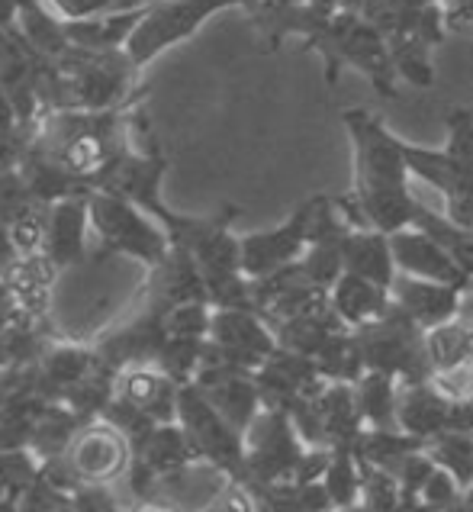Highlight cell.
Segmentation results:
<instances>
[{"instance_id":"obj_28","label":"cell","mask_w":473,"mask_h":512,"mask_svg":"<svg viewBox=\"0 0 473 512\" xmlns=\"http://www.w3.org/2000/svg\"><path fill=\"white\" fill-rule=\"evenodd\" d=\"M313 361L325 380H338V384H358L361 374L367 371L364 348L354 329H342L338 335H332L313 355Z\"/></svg>"},{"instance_id":"obj_6","label":"cell","mask_w":473,"mask_h":512,"mask_svg":"<svg viewBox=\"0 0 473 512\" xmlns=\"http://www.w3.org/2000/svg\"><path fill=\"white\" fill-rule=\"evenodd\" d=\"M165 174H168V155L161 152L158 139H149V145H139L132 139L120 155L110 158L94 174L91 190L97 187V190H110L116 197H126L139 210L152 213L174 239L177 229L184 226V213H174L165 194H161L165 190Z\"/></svg>"},{"instance_id":"obj_5","label":"cell","mask_w":473,"mask_h":512,"mask_svg":"<svg viewBox=\"0 0 473 512\" xmlns=\"http://www.w3.org/2000/svg\"><path fill=\"white\" fill-rule=\"evenodd\" d=\"M91 207V229L100 239V255L129 258L149 271L168 255L171 236L152 213L139 210L126 197H116L110 190H87Z\"/></svg>"},{"instance_id":"obj_15","label":"cell","mask_w":473,"mask_h":512,"mask_svg":"<svg viewBox=\"0 0 473 512\" xmlns=\"http://www.w3.org/2000/svg\"><path fill=\"white\" fill-rule=\"evenodd\" d=\"M206 342H210V339H206ZM190 384H197V390L203 393V397L210 400L242 435L264 409L255 371L239 368V364H229L223 358L210 355V348H206L200 371H197L194 380H190Z\"/></svg>"},{"instance_id":"obj_14","label":"cell","mask_w":473,"mask_h":512,"mask_svg":"<svg viewBox=\"0 0 473 512\" xmlns=\"http://www.w3.org/2000/svg\"><path fill=\"white\" fill-rule=\"evenodd\" d=\"M277 335L268 326L258 310H242V306H223L213 310V326H210V355L223 358L239 368L258 371L277 351Z\"/></svg>"},{"instance_id":"obj_29","label":"cell","mask_w":473,"mask_h":512,"mask_svg":"<svg viewBox=\"0 0 473 512\" xmlns=\"http://www.w3.org/2000/svg\"><path fill=\"white\" fill-rule=\"evenodd\" d=\"M399 380L387 371H374L367 368L361 374V380L354 384V393H358V406L367 426L374 429H387L396 426V400H399Z\"/></svg>"},{"instance_id":"obj_24","label":"cell","mask_w":473,"mask_h":512,"mask_svg":"<svg viewBox=\"0 0 473 512\" xmlns=\"http://www.w3.org/2000/svg\"><path fill=\"white\" fill-rule=\"evenodd\" d=\"M4 274H7V284H10L23 313L36 316V319H52L55 284L62 281V271H58V265L46 252L17 258Z\"/></svg>"},{"instance_id":"obj_8","label":"cell","mask_w":473,"mask_h":512,"mask_svg":"<svg viewBox=\"0 0 473 512\" xmlns=\"http://www.w3.org/2000/svg\"><path fill=\"white\" fill-rule=\"evenodd\" d=\"M232 7H242V0H155L145 7L136 33L129 36L126 52L139 68H145L168 49L194 39L216 13Z\"/></svg>"},{"instance_id":"obj_9","label":"cell","mask_w":473,"mask_h":512,"mask_svg":"<svg viewBox=\"0 0 473 512\" xmlns=\"http://www.w3.org/2000/svg\"><path fill=\"white\" fill-rule=\"evenodd\" d=\"M309 442L300 435L290 413L264 406L245 429V477L242 484H277L300 471Z\"/></svg>"},{"instance_id":"obj_33","label":"cell","mask_w":473,"mask_h":512,"mask_svg":"<svg viewBox=\"0 0 473 512\" xmlns=\"http://www.w3.org/2000/svg\"><path fill=\"white\" fill-rule=\"evenodd\" d=\"M322 484L329 490L335 509H361V467L354 445L332 448V464L325 471Z\"/></svg>"},{"instance_id":"obj_18","label":"cell","mask_w":473,"mask_h":512,"mask_svg":"<svg viewBox=\"0 0 473 512\" xmlns=\"http://www.w3.org/2000/svg\"><path fill=\"white\" fill-rule=\"evenodd\" d=\"M136 300L155 313H168L171 306L187 303V300H210L203 271L197 265V258L190 255V248L171 242L168 255L149 268V277H145V284L139 287Z\"/></svg>"},{"instance_id":"obj_1","label":"cell","mask_w":473,"mask_h":512,"mask_svg":"<svg viewBox=\"0 0 473 512\" xmlns=\"http://www.w3.org/2000/svg\"><path fill=\"white\" fill-rule=\"evenodd\" d=\"M354 155V187L338 197L351 226H374L380 232H399L412 226L419 200L412 194L406 139L393 136L377 113L351 107L342 113Z\"/></svg>"},{"instance_id":"obj_21","label":"cell","mask_w":473,"mask_h":512,"mask_svg":"<svg viewBox=\"0 0 473 512\" xmlns=\"http://www.w3.org/2000/svg\"><path fill=\"white\" fill-rule=\"evenodd\" d=\"M87 229H91V207H87V190L84 194H71L49 207L46 223V252L58 271L68 274L71 268L84 265L87 258Z\"/></svg>"},{"instance_id":"obj_17","label":"cell","mask_w":473,"mask_h":512,"mask_svg":"<svg viewBox=\"0 0 473 512\" xmlns=\"http://www.w3.org/2000/svg\"><path fill=\"white\" fill-rule=\"evenodd\" d=\"M165 339H168L165 313H155L136 300L120 323H113V329L97 335L94 345L100 348V355L107 358L113 368L123 371L129 364H149V361L155 364Z\"/></svg>"},{"instance_id":"obj_35","label":"cell","mask_w":473,"mask_h":512,"mask_svg":"<svg viewBox=\"0 0 473 512\" xmlns=\"http://www.w3.org/2000/svg\"><path fill=\"white\" fill-rule=\"evenodd\" d=\"M203 355H206V339H177V335H168L155 364L161 371H168L177 384H190L200 371Z\"/></svg>"},{"instance_id":"obj_16","label":"cell","mask_w":473,"mask_h":512,"mask_svg":"<svg viewBox=\"0 0 473 512\" xmlns=\"http://www.w3.org/2000/svg\"><path fill=\"white\" fill-rule=\"evenodd\" d=\"M255 377H258L264 406L284 409L290 416L297 413V409H303L325 384H329L313 358L300 355V351H290L284 345H277V351L255 371Z\"/></svg>"},{"instance_id":"obj_10","label":"cell","mask_w":473,"mask_h":512,"mask_svg":"<svg viewBox=\"0 0 473 512\" xmlns=\"http://www.w3.org/2000/svg\"><path fill=\"white\" fill-rule=\"evenodd\" d=\"M177 422H181V429L187 432L190 445L197 448V455L206 467H213V471H219L229 480L245 477V435L203 397L197 384L181 387Z\"/></svg>"},{"instance_id":"obj_2","label":"cell","mask_w":473,"mask_h":512,"mask_svg":"<svg viewBox=\"0 0 473 512\" xmlns=\"http://www.w3.org/2000/svg\"><path fill=\"white\" fill-rule=\"evenodd\" d=\"M139 107L142 104L116 110H49L36 126L33 145L91 187L94 174L136 136Z\"/></svg>"},{"instance_id":"obj_39","label":"cell","mask_w":473,"mask_h":512,"mask_svg":"<svg viewBox=\"0 0 473 512\" xmlns=\"http://www.w3.org/2000/svg\"><path fill=\"white\" fill-rule=\"evenodd\" d=\"M36 129H10V133H0V174L20 168V162L29 152V142H33Z\"/></svg>"},{"instance_id":"obj_25","label":"cell","mask_w":473,"mask_h":512,"mask_svg":"<svg viewBox=\"0 0 473 512\" xmlns=\"http://www.w3.org/2000/svg\"><path fill=\"white\" fill-rule=\"evenodd\" d=\"M329 300L335 306V313L342 316V323L351 329H361L367 323H374L393 306V290L380 281H371L364 274L342 271L338 281L329 287Z\"/></svg>"},{"instance_id":"obj_26","label":"cell","mask_w":473,"mask_h":512,"mask_svg":"<svg viewBox=\"0 0 473 512\" xmlns=\"http://www.w3.org/2000/svg\"><path fill=\"white\" fill-rule=\"evenodd\" d=\"M342 268L371 277V281H380L393 290L396 258L390 232H380L374 226H351L342 242Z\"/></svg>"},{"instance_id":"obj_12","label":"cell","mask_w":473,"mask_h":512,"mask_svg":"<svg viewBox=\"0 0 473 512\" xmlns=\"http://www.w3.org/2000/svg\"><path fill=\"white\" fill-rule=\"evenodd\" d=\"M290 419L297 422L300 435L309 445H325V448L354 445L358 435L367 429L354 384H338V380H329V384H325L303 409H297Z\"/></svg>"},{"instance_id":"obj_37","label":"cell","mask_w":473,"mask_h":512,"mask_svg":"<svg viewBox=\"0 0 473 512\" xmlns=\"http://www.w3.org/2000/svg\"><path fill=\"white\" fill-rule=\"evenodd\" d=\"M419 509H464V487L445 467H435L419 493Z\"/></svg>"},{"instance_id":"obj_11","label":"cell","mask_w":473,"mask_h":512,"mask_svg":"<svg viewBox=\"0 0 473 512\" xmlns=\"http://www.w3.org/2000/svg\"><path fill=\"white\" fill-rule=\"evenodd\" d=\"M68 474L78 484H126L129 467H132V445L129 438L113 426L110 419H87L84 426L75 432L71 445L62 458Z\"/></svg>"},{"instance_id":"obj_13","label":"cell","mask_w":473,"mask_h":512,"mask_svg":"<svg viewBox=\"0 0 473 512\" xmlns=\"http://www.w3.org/2000/svg\"><path fill=\"white\" fill-rule=\"evenodd\" d=\"M313 216H316V197H309L274 229L242 236V271L251 281L255 277H268L306 255L309 239H313Z\"/></svg>"},{"instance_id":"obj_40","label":"cell","mask_w":473,"mask_h":512,"mask_svg":"<svg viewBox=\"0 0 473 512\" xmlns=\"http://www.w3.org/2000/svg\"><path fill=\"white\" fill-rule=\"evenodd\" d=\"M10 129H20V116L13 107V97L7 94V87H0V133H10Z\"/></svg>"},{"instance_id":"obj_22","label":"cell","mask_w":473,"mask_h":512,"mask_svg":"<svg viewBox=\"0 0 473 512\" xmlns=\"http://www.w3.org/2000/svg\"><path fill=\"white\" fill-rule=\"evenodd\" d=\"M396 426L419 438L454 429V400L435 384V377L403 384L396 400Z\"/></svg>"},{"instance_id":"obj_3","label":"cell","mask_w":473,"mask_h":512,"mask_svg":"<svg viewBox=\"0 0 473 512\" xmlns=\"http://www.w3.org/2000/svg\"><path fill=\"white\" fill-rule=\"evenodd\" d=\"M139 65L126 49H75L52 62L46 104L49 110H116L142 104Z\"/></svg>"},{"instance_id":"obj_7","label":"cell","mask_w":473,"mask_h":512,"mask_svg":"<svg viewBox=\"0 0 473 512\" xmlns=\"http://www.w3.org/2000/svg\"><path fill=\"white\" fill-rule=\"evenodd\" d=\"M354 332L361 339L367 368L387 371L399 384H412V380H425L435 374L432 361H428L425 329L396 303L380 319Z\"/></svg>"},{"instance_id":"obj_20","label":"cell","mask_w":473,"mask_h":512,"mask_svg":"<svg viewBox=\"0 0 473 512\" xmlns=\"http://www.w3.org/2000/svg\"><path fill=\"white\" fill-rule=\"evenodd\" d=\"M464 300H467V290L454 284L428 281V277H416L406 271H396L393 277V303L416 319L425 332L454 319L464 310Z\"/></svg>"},{"instance_id":"obj_34","label":"cell","mask_w":473,"mask_h":512,"mask_svg":"<svg viewBox=\"0 0 473 512\" xmlns=\"http://www.w3.org/2000/svg\"><path fill=\"white\" fill-rule=\"evenodd\" d=\"M358 467H361V509H377V512L403 509V490H399V480L393 471L361 458Z\"/></svg>"},{"instance_id":"obj_32","label":"cell","mask_w":473,"mask_h":512,"mask_svg":"<svg viewBox=\"0 0 473 512\" xmlns=\"http://www.w3.org/2000/svg\"><path fill=\"white\" fill-rule=\"evenodd\" d=\"M425 451L432 455L438 467L457 477V484H473V429H445L432 438H425Z\"/></svg>"},{"instance_id":"obj_4","label":"cell","mask_w":473,"mask_h":512,"mask_svg":"<svg viewBox=\"0 0 473 512\" xmlns=\"http://www.w3.org/2000/svg\"><path fill=\"white\" fill-rule=\"evenodd\" d=\"M306 52H319L325 62V81L335 84L338 71L354 68L371 78L380 97H396V62L387 33L361 10L335 7L322 13L316 26L303 36Z\"/></svg>"},{"instance_id":"obj_36","label":"cell","mask_w":473,"mask_h":512,"mask_svg":"<svg viewBox=\"0 0 473 512\" xmlns=\"http://www.w3.org/2000/svg\"><path fill=\"white\" fill-rule=\"evenodd\" d=\"M36 207H49V203H42L33 190H29L20 168L0 174V226L10 229L13 223H20V219L26 213H33Z\"/></svg>"},{"instance_id":"obj_23","label":"cell","mask_w":473,"mask_h":512,"mask_svg":"<svg viewBox=\"0 0 473 512\" xmlns=\"http://www.w3.org/2000/svg\"><path fill=\"white\" fill-rule=\"evenodd\" d=\"M177 380L161 371L158 364H129L116 374V397L129 400L132 406L145 409L158 422H177V400H181Z\"/></svg>"},{"instance_id":"obj_38","label":"cell","mask_w":473,"mask_h":512,"mask_svg":"<svg viewBox=\"0 0 473 512\" xmlns=\"http://www.w3.org/2000/svg\"><path fill=\"white\" fill-rule=\"evenodd\" d=\"M46 223H49V207H36L33 213H26L20 223H13L7 229L17 258L42 252V245H46Z\"/></svg>"},{"instance_id":"obj_31","label":"cell","mask_w":473,"mask_h":512,"mask_svg":"<svg viewBox=\"0 0 473 512\" xmlns=\"http://www.w3.org/2000/svg\"><path fill=\"white\" fill-rule=\"evenodd\" d=\"M412 226L425 229L428 236H432L457 261V265H461L473 277V226L457 223V219H451L448 213H432L425 203H419V207H416V219H412Z\"/></svg>"},{"instance_id":"obj_19","label":"cell","mask_w":473,"mask_h":512,"mask_svg":"<svg viewBox=\"0 0 473 512\" xmlns=\"http://www.w3.org/2000/svg\"><path fill=\"white\" fill-rule=\"evenodd\" d=\"M393 242V258H396V271L428 277V281H441V284H454L461 290H473V277L457 265V261L441 248L425 229L419 226H406L399 232H390Z\"/></svg>"},{"instance_id":"obj_30","label":"cell","mask_w":473,"mask_h":512,"mask_svg":"<svg viewBox=\"0 0 473 512\" xmlns=\"http://www.w3.org/2000/svg\"><path fill=\"white\" fill-rule=\"evenodd\" d=\"M425 345H428V361H432V371H454L461 364L473 361V332L464 323V316L457 313L448 323H441L435 329L425 332Z\"/></svg>"},{"instance_id":"obj_27","label":"cell","mask_w":473,"mask_h":512,"mask_svg":"<svg viewBox=\"0 0 473 512\" xmlns=\"http://www.w3.org/2000/svg\"><path fill=\"white\" fill-rule=\"evenodd\" d=\"M142 10H116V13H91V17H75L65 20L68 39L75 49H91V52H110V49H126L129 36L136 33L142 20Z\"/></svg>"}]
</instances>
